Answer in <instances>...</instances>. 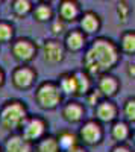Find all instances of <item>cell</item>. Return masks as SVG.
<instances>
[{"mask_svg": "<svg viewBox=\"0 0 135 152\" xmlns=\"http://www.w3.org/2000/svg\"><path fill=\"white\" fill-rule=\"evenodd\" d=\"M121 53L117 43L108 37H96L83 49L82 70L87 72L91 78L111 73L112 69L120 62Z\"/></svg>", "mask_w": 135, "mask_h": 152, "instance_id": "cell-1", "label": "cell"}, {"mask_svg": "<svg viewBox=\"0 0 135 152\" xmlns=\"http://www.w3.org/2000/svg\"><path fill=\"white\" fill-rule=\"evenodd\" d=\"M29 116L28 105L20 99H8L0 107V126L9 132H18L21 123Z\"/></svg>", "mask_w": 135, "mask_h": 152, "instance_id": "cell-2", "label": "cell"}, {"mask_svg": "<svg viewBox=\"0 0 135 152\" xmlns=\"http://www.w3.org/2000/svg\"><path fill=\"white\" fill-rule=\"evenodd\" d=\"M33 99L35 104L46 111L56 110L64 102V96L59 91L55 81H43L41 84H38V87L35 88Z\"/></svg>", "mask_w": 135, "mask_h": 152, "instance_id": "cell-3", "label": "cell"}, {"mask_svg": "<svg viewBox=\"0 0 135 152\" xmlns=\"http://www.w3.org/2000/svg\"><path fill=\"white\" fill-rule=\"evenodd\" d=\"M47 128H49V123L43 116L29 114V116L24 119V122L21 123L18 134L26 142H29L30 145H35L38 140H41L44 135H47Z\"/></svg>", "mask_w": 135, "mask_h": 152, "instance_id": "cell-4", "label": "cell"}, {"mask_svg": "<svg viewBox=\"0 0 135 152\" xmlns=\"http://www.w3.org/2000/svg\"><path fill=\"white\" fill-rule=\"evenodd\" d=\"M9 50L14 59L18 62V66H26L36 58L38 46L28 37H18L9 43Z\"/></svg>", "mask_w": 135, "mask_h": 152, "instance_id": "cell-5", "label": "cell"}, {"mask_svg": "<svg viewBox=\"0 0 135 152\" xmlns=\"http://www.w3.org/2000/svg\"><path fill=\"white\" fill-rule=\"evenodd\" d=\"M76 135H78L81 146L91 148V146L100 145L103 142L105 129H103V125H100L99 122H96L94 119H88L81 123V128L76 132Z\"/></svg>", "mask_w": 135, "mask_h": 152, "instance_id": "cell-6", "label": "cell"}, {"mask_svg": "<svg viewBox=\"0 0 135 152\" xmlns=\"http://www.w3.org/2000/svg\"><path fill=\"white\" fill-rule=\"evenodd\" d=\"M36 78H38V73L36 70L30 66H17L11 73V82L17 90H29V88L33 87Z\"/></svg>", "mask_w": 135, "mask_h": 152, "instance_id": "cell-7", "label": "cell"}, {"mask_svg": "<svg viewBox=\"0 0 135 152\" xmlns=\"http://www.w3.org/2000/svg\"><path fill=\"white\" fill-rule=\"evenodd\" d=\"M43 59L50 66H56L59 62H62L65 59V49L62 46V41L58 40V38H49L44 41L43 47Z\"/></svg>", "mask_w": 135, "mask_h": 152, "instance_id": "cell-8", "label": "cell"}, {"mask_svg": "<svg viewBox=\"0 0 135 152\" xmlns=\"http://www.w3.org/2000/svg\"><path fill=\"white\" fill-rule=\"evenodd\" d=\"M93 113H94V120L99 122L100 125L112 123L118 117V107L111 99H102L100 102L93 108Z\"/></svg>", "mask_w": 135, "mask_h": 152, "instance_id": "cell-9", "label": "cell"}, {"mask_svg": "<svg viewBox=\"0 0 135 152\" xmlns=\"http://www.w3.org/2000/svg\"><path fill=\"white\" fill-rule=\"evenodd\" d=\"M61 116L67 123L71 125L82 123L85 117V107L79 100L70 99L67 102H62V105H61Z\"/></svg>", "mask_w": 135, "mask_h": 152, "instance_id": "cell-10", "label": "cell"}, {"mask_svg": "<svg viewBox=\"0 0 135 152\" xmlns=\"http://www.w3.org/2000/svg\"><path fill=\"white\" fill-rule=\"evenodd\" d=\"M120 87H121L120 85V79L117 78V76L112 75V73H106V75L99 76L96 90L100 93V96L103 99H111L112 100V97L117 96Z\"/></svg>", "mask_w": 135, "mask_h": 152, "instance_id": "cell-11", "label": "cell"}, {"mask_svg": "<svg viewBox=\"0 0 135 152\" xmlns=\"http://www.w3.org/2000/svg\"><path fill=\"white\" fill-rule=\"evenodd\" d=\"M79 31L83 35H94L100 31L102 28V18L100 15L94 11H82V14L79 17Z\"/></svg>", "mask_w": 135, "mask_h": 152, "instance_id": "cell-12", "label": "cell"}, {"mask_svg": "<svg viewBox=\"0 0 135 152\" xmlns=\"http://www.w3.org/2000/svg\"><path fill=\"white\" fill-rule=\"evenodd\" d=\"M82 14L81 3L76 0H61L58 5V18L64 23L78 21Z\"/></svg>", "mask_w": 135, "mask_h": 152, "instance_id": "cell-13", "label": "cell"}, {"mask_svg": "<svg viewBox=\"0 0 135 152\" xmlns=\"http://www.w3.org/2000/svg\"><path fill=\"white\" fill-rule=\"evenodd\" d=\"M87 44H88L87 35H83L78 28L67 31L65 35H64V40H62V46L65 49V52H71V53L82 52Z\"/></svg>", "mask_w": 135, "mask_h": 152, "instance_id": "cell-14", "label": "cell"}, {"mask_svg": "<svg viewBox=\"0 0 135 152\" xmlns=\"http://www.w3.org/2000/svg\"><path fill=\"white\" fill-rule=\"evenodd\" d=\"M2 152H33V145L26 142L18 132H12L5 138Z\"/></svg>", "mask_w": 135, "mask_h": 152, "instance_id": "cell-15", "label": "cell"}, {"mask_svg": "<svg viewBox=\"0 0 135 152\" xmlns=\"http://www.w3.org/2000/svg\"><path fill=\"white\" fill-rule=\"evenodd\" d=\"M30 14L38 23H50L55 18V9L49 2H38L33 5Z\"/></svg>", "mask_w": 135, "mask_h": 152, "instance_id": "cell-16", "label": "cell"}, {"mask_svg": "<svg viewBox=\"0 0 135 152\" xmlns=\"http://www.w3.org/2000/svg\"><path fill=\"white\" fill-rule=\"evenodd\" d=\"M73 76H75V81H76L75 97H83L93 88V78L82 69L75 70L73 72Z\"/></svg>", "mask_w": 135, "mask_h": 152, "instance_id": "cell-17", "label": "cell"}, {"mask_svg": "<svg viewBox=\"0 0 135 152\" xmlns=\"http://www.w3.org/2000/svg\"><path fill=\"white\" fill-rule=\"evenodd\" d=\"M111 138L117 143H126V140L131 137L132 131H131V125H128L125 120H115L111 123V129H109Z\"/></svg>", "mask_w": 135, "mask_h": 152, "instance_id": "cell-18", "label": "cell"}, {"mask_svg": "<svg viewBox=\"0 0 135 152\" xmlns=\"http://www.w3.org/2000/svg\"><path fill=\"white\" fill-rule=\"evenodd\" d=\"M59 91L62 93V96H75L76 93V81L73 72H64L58 76V81H55Z\"/></svg>", "mask_w": 135, "mask_h": 152, "instance_id": "cell-19", "label": "cell"}, {"mask_svg": "<svg viewBox=\"0 0 135 152\" xmlns=\"http://www.w3.org/2000/svg\"><path fill=\"white\" fill-rule=\"evenodd\" d=\"M55 138L58 142V146H59L61 152H65V151H68V149H71V148H75V146L79 145L76 132H73L70 129H61L55 135Z\"/></svg>", "mask_w": 135, "mask_h": 152, "instance_id": "cell-20", "label": "cell"}, {"mask_svg": "<svg viewBox=\"0 0 135 152\" xmlns=\"http://www.w3.org/2000/svg\"><path fill=\"white\" fill-rule=\"evenodd\" d=\"M117 47L120 50V53L134 56L135 55V31L129 29V31H125L121 34L120 40L117 43Z\"/></svg>", "mask_w": 135, "mask_h": 152, "instance_id": "cell-21", "label": "cell"}, {"mask_svg": "<svg viewBox=\"0 0 135 152\" xmlns=\"http://www.w3.org/2000/svg\"><path fill=\"white\" fill-rule=\"evenodd\" d=\"M33 152H61L55 135L47 134L33 145Z\"/></svg>", "mask_w": 135, "mask_h": 152, "instance_id": "cell-22", "label": "cell"}, {"mask_svg": "<svg viewBox=\"0 0 135 152\" xmlns=\"http://www.w3.org/2000/svg\"><path fill=\"white\" fill-rule=\"evenodd\" d=\"M32 8H33V3L29 2V0H14L11 2V11L15 17H28L30 12H32Z\"/></svg>", "mask_w": 135, "mask_h": 152, "instance_id": "cell-23", "label": "cell"}, {"mask_svg": "<svg viewBox=\"0 0 135 152\" xmlns=\"http://www.w3.org/2000/svg\"><path fill=\"white\" fill-rule=\"evenodd\" d=\"M15 38V28L8 20H0V44L11 43Z\"/></svg>", "mask_w": 135, "mask_h": 152, "instance_id": "cell-24", "label": "cell"}, {"mask_svg": "<svg viewBox=\"0 0 135 152\" xmlns=\"http://www.w3.org/2000/svg\"><path fill=\"white\" fill-rule=\"evenodd\" d=\"M123 116H125V122L128 125L135 122V97L131 96L125 100L123 104Z\"/></svg>", "mask_w": 135, "mask_h": 152, "instance_id": "cell-25", "label": "cell"}, {"mask_svg": "<svg viewBox=\"0 0 135 152\" xmlns=\"http://www.w3.org/2000/svg\"><path fill=\"white\" fill-rule=\"evenodd\" d=\"M50 31L55 37H61V35H65L67 32V23H64L62 20H59L58 17L53 18L50 21Z\"/></svg>", "mask_w": 135, "mask_h": 152, "instance_id": "cell-26", "label": "cell"}, {"mask_svg": "<svg viewBox=\"0 0 135 152\" xmlns=\"http://www.w3.org/2000/svg\"><path fill=\"white\" fill-rule=\"evenodd\" d=\"M115 9H117V17H118V20H120L121 23H125V21L129 18V15H131V6H129V3H128V2H118Z\"/></svg>", "mask_w": 135, "mask_h": 152, "instance_id": "cell-27", "label": "cell"}, {"mask_svg": "<svg viewBox=\"0 0 135 152\" xmlns=\"http://www.w3.org/2000/svg\"><path fill=\"white\" fill-rule=\"evenodd\" d=\"M83 99H85V104H87L88 107H91V108H94L97 104L100 102V100L103 99L102 96H100V93L96 90V88H91V90L83 96Z\"/></svg>", "mask_w": 135, "mask_h": 152, "instance_id": "cell-28", "label": "cell"}, {"mask_svg": "<svg viewBox=\"0 0 135 152\" xmlns=\"http://www.w3.org/2000/svg\"><path fill=\"white\" fill-rule=\"evenodd\" d=\"M109 152H134L132 151V148L129 146V145H126V143H117V145H114L112 148H111V151Z\"/></svg>", "mask_w": 135, "mask_h": 152, "instance_id": "cell-29", "label": "cell"}, {"mask_svg": "<svg viewBox=\"0 0 135 152\" xmlns=\"http://www.w3.org/2000/svg\"><path fill=\"white\" fill-rule=\"evenodd\" d=\"M126 72H128V76H129V78L134 79V76H135V64H134V62H129V64H128Z\"/></svg>", "mask_w": 135, "mask_h": 152, "instance_id": "cell-30", "label": "cell"}, {"mask_svg": "<svg viewBox=\"0 0 135 152\" xmlns=\"http://www.w3.org/2000/svg\"><path fill=\"white\" fill-rule=\"evenodd\" d=\"M65 152H88V151H87V148H83V146L78 145V146L71 148V149H68V151H65Z\"/></svg>", "mask_w": 135, "mask_h": 152, "instance_id": "cell-31", "label": "cell"}, {"mask_svg": "<svg viewBox=\"0 0 135 152\" xmlns=\"http://www.w3.org/2000/svg\"><path fill=\"white\" fill-rule=\"evenodd\" d=\"M5 81H6V75H5V70L0 67V88L5 85Z\"/></svg>", "mask_w": 135, "mask_h": 152, "instance_id": "cell-32", "label": "cell"}, {"mask_svg": "<svg viewBox=\"0 0 135 152\" xmlns=\"http://www.w3.org/2000/svg\"><path fill=\"white\" fill-rule=\"evenodd\" d=\"M0 152H2V146H0Z\"/></svg>", "mask_w": 135, "mask_h": 152, "instance_id": "cell-33", "label": "cell"}, {"mask_svg": "<svg viewBox=\"0 0 135 152\" xmlns=\"http://www.w3.org/2000/svg\"><path fill=\"white\" fill-rule=\"evenodd\" d=\"M0 5H2V2H0Z\"/></svg>", "mask_w": 135, "mask_h": 152, "instance_id": "cell-34", "label": "cell"}]
</instances>
